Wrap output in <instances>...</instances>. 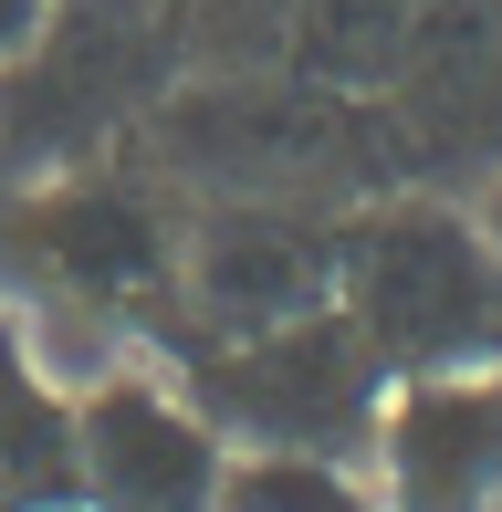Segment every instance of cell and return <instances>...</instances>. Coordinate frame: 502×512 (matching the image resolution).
Masks as SVG:
<instances>
[{
	"label": "cell",
	"mask_w": 502,
	"mask_h": 512,
	"mask_svg": "<svg viewBox=\"0 0 502 512\" xmlns=\"http://www.w3.org/2000/svg\"><path fill=\"white\" fill-rule=\"evenodd\" d=\"M42 21H53V0H0V63H11V53H32V42H42Z\"/></svg>",
	"instance_id": "7"
},
{
	"label": "cell",
	"mask_w": 502,
	"mask_h": 512,
	"mask_svg": "<svg viewBox=\"0 0 502 512\" xmlns=\"http://www.w3.org/2000/svg\"><path fill=\"white\" fill-rule=\"evenodd\" d=\"M189 398L231 450H325V460H367L377 450V408H387V366L367 356V335L346 324V304H304L283 324L220 335L189 366Z\"/></svg>",
	"instance_id": "2"
},
{
	"label": "cell",
	"mask_w": 502,
	"mask_h": 512,
	"mask_svg": "<svg viewBox=\"0 0 502 512\" xmlns=\"http://www.w3.org/2000/svg\"><path fill=\"white\" fill-rule=\"evenodd\" d=\"M74 471H84V512H220L231 439L199 418L189 387L105 366L74 398Z\"/></svg>",
	"instance_id": "3"
},
{
	"label": "cell",
	"mask_w": 502,
	"mask_h": 512,
	"mask_svg": "<svg viewBox=\"0 0 502 512\" xmlns=\"http://www.w3.org/2000/svg\"><path fill=\"white\" fill-rule=\"evenodd\" d=\"M335 304L387 366V387L440 377V366H482L502 345V251H492V230L450 220V209H387L346 241Z\"/></svg>",
	"instance_id": "1"
},
{
	"label": "cell",
	"mask_w": 502,
	"mask_h": 512,
	"mask_svg": "<svg viewBox=\"0 0 502 512\" xmlns=\"http://www.w3.org/2000/svg\"><path fill=\"white\" fill-rule=\"evenodd\" d=\"M0 512H84L74 387L32 356V324L0 314Z\"/></svg>",
	"instance_id": "5"
},
{
	"label": "cell",
	"mask_w": 502,
	"mask_h": 512,
	"mask_svg": "<svg viewBox=\"0 0 502 512\" xmlns=\"http://www.w3.org/2000/svg\"><path fill=\"white\" fill-rule=\"evenodd\" d=\"M377 512H502V366L398 377L367 450Z\"/></svg>",
	"instance_id": "4"
},
{
	"label": "cell",
	"mask_w": 502,
	"mask_h": 512,
	"mask_svg": "<svg viewBox=\"0 0 502 512\" xmlns=\"http://www.w3.org/2000/svg\"><path fill=\"white\" fill-rule=\"evenodd\" d=\"M482 230H492V251H502V199H492V220H482Z\"/></svg>",
	"instance_id": "8"
},
{
	"label": "cell",
	"mask_w": 502,
	"mask_h": 512,
	"mask_svg": "<svg viewBox=\"0 0 502 512\" xmlns=\"http://www.w3.org/2000/svg\"><path fill=\"white\" fill-rule=\"evenodd\" d=\"M220 512H377V481L325 450H231Z\"/></svg>",
	"instance_id": "6"
}]
</instances>
